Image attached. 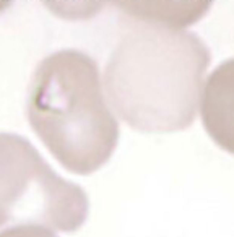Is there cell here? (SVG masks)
I'll return each mask as SVG.
<instances>
[{
	"mask_svg": "<svg viewBox=\"0 0 234 237\" xmlns=\"http://www.w3.org/2000/svg\"><path fill=\"white\" fill-rule=\"evenodd\" d=\"M210 62V49L195 33L140 23L107 62V98L120 119L137 130H184L198 114Z\"/></svg>",
	"mask_w": 234,
	"mask_h": 237,
	"instance_id": "1",
	"label": "cell"
},
{
	"mask_svg": "<svg viewBox=\"0 0 234 237\" xmlns=\"http://www.w3.org/2000/svg\"><path fill=\"white\" fill-rule=\"evenodd\" d=\"M215 0H114V5L143 24L180 28L198 23Z\"/></svg>",
	"mask_w": 234,
	"mask_h": 237,
	"instance_id": "4",
	"label": "cell"
},
{
	"mask_svg": "<svg viewBox=\"0 0 234 237\" xmlns=\"http://www.w3.org/2000/svg\"><path fill=\"white\" fill-rule=\"evenodd\" d=\"M52 67L54 153L72 172L89 174L114 151L117 120L104 99L98 67L88 55L62 52Z\"/></svg>",
	"mask_w": 234,
	"mask_h": 237,
	"instance_id": "2",
	"label": "cell"
},
{
	"mask_svg": "<svg viewBox=\"0 0 234 237\" xmlns=\"http://www.w3.org/2000/svg\"><path fill=\"white\" fill-rule=\"evenodd\" d=\"M198 114L206 135L234 156V57L206 75Z\"/></svg>",
	"mask_w": 234,
	"mask_h": 237,
	"instance_id": "3",
	"label": "cell"
},
{
	"mask_svg": "<svg viewBox=\"0 0 234 237\" xmlns=\"http://www.w3.org/2000/svg\"><path fill=\"white\" fill-rule=\"evenodd\" d=\"M54 7H57L59 13L70 20L91 18L101 11L109 2L114 0H47Z\"/></svg>",
	"mask_w": 234,
	"mask_h": 237,
	"instance_id": "5",
	"label": "cell"
},
{
	"mask_svg": "<svg viewBox=\"0 0 234 237\" xmlns=\"http://www.w3.org/2000/svg\"><path fill=\"white\" fill-rule=\"evenodd\" d=\"M0 237H54L52 234H47V232H39V231H26V229H20V231H10L5 232Z\"/></svg>",
	"mask_w": 234,
	"mask_h": 237,
	"instance_id": "6",
	"label": "cell"
}]
</instances>
